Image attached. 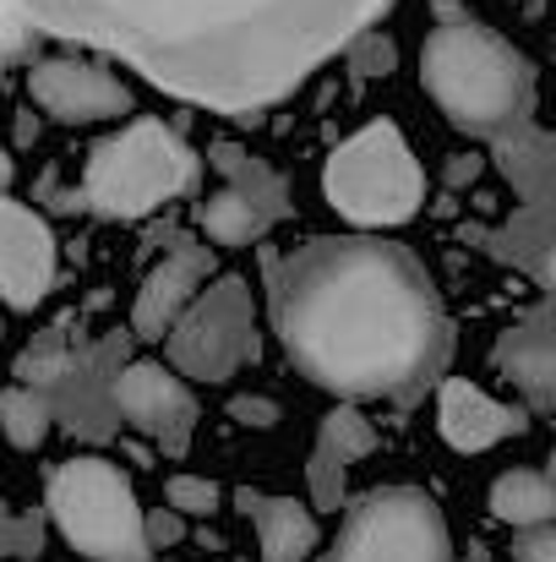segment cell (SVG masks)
Segmentation results:
<instances>
[{"mask_svg":"<svg viewBox=\"0 0 556 562\" xmlns=\"http://www.w3.org/2000/svg\"><path fill=\"white\" fill-rule=\"evenodd\" d=\"M393 0H0V44L71 38L154 88L251 121L295 93Z\"/></svg>","mask_w":556,"mask_h":562,"instance_id":"obj_1","label":"cell"},{"mask_svg":"<svg viewBox=\"0 0 556 562\" xmlns=\"http://www.w3.org/2000/svg\"><path fill=\"white\" fill-rule=\"evenodd\" d=\"M284 356L339 398H420L453 356V323L425 262L382 235H317L273 262Z\"/></svg>","mask_w":556,"mask_h":562,"instance_id":"obj_2","label":"cell"},{"mask_svg":"<svg viewBox=\"0 0 556 562\" xmlns=\"http://www.w3.org/2000/svg\"><path fill=\"white\" fill-rule=\"evenodd\" d=\"M420 82L436 99V110L469 137H497V132L530 121V110H535L530 55L469 16H447L442 27L425 33Z\"/></svg>","mask_w":556,"mask_h":562,"instance_id":"obj_3","label":"cell"},{"mask_svg":"<svg viewBox=\"0 0 556 562\" xmlns=\"http://www.w3.org/2000/svg\"><path fill=\"white\" fill-rule=\"evenodd\" d=\"M191 187H196V154L164 121H148V115L104 137L82 165V207L115 224L148 218L154 207H164L170 196Z\"/></svg>","mask_w":556,"mask_h":562,"instance_id":"obj_4","label":"cell"},{"mask_svg":"<svg viewBox=\"0 0 556 562\" xmlns=\"http://www.w3.org/2000/svg\"><path fill=\"white\" fill-rule=\"evenodd\" d=\"M44 508L66 547L88 562H154V547L143 536V503L110 459H66L49 475Z\"/></svg>","mask_w":556,"mask_h":562,"instance_id":"obj_5","label":"cell"},{"mask_svg":"<svg viewBox=\"0 0 556 562\" xmlns=\"http://www.w3.org/2000/svg\"><path fill=\"white\" fill-rule=\"evenodd\" d=\"M322 191H328L333 213H344L350 224L387 229V224H404L420 213L425 176H420V159L409 154L404 132L393 121H371L328 154Z\"/></svg>","mask_w":556,"mask_h":562,"instance_id":"obj_6","label":"cell"},{"mask_svg":"<svg viewBox=\"0 0 556 562\" xmlns=\"http://www.w3.org/2000/svg\"><path fill=\"white\" fill-rule=\"evenodd\" d=\"M170 367L191 382H229L257 361V301L240 273H207L164 334Z\"/></svg>","mask_w":556,"mask_h":562,"instance_id":"obj_7","label":"cell"},{"mask_svg":"<svg viewBox=\"0 0 556 562\" xmlns=\"http://www.w3.org/2000/svg\"><path fill=\"white\" fill-rule=\"evenodd\" d=\"M322 562H453V536L431 492L376 486L344 514Z\"/></svg>","mask_w":556,"mask_h":562,"instance_id":"obj_8","label":"cell"},{"mask_svg":"<svg viewBox=\"0 0 556 562\" xmlns=\"http://www.w3.org/2000/svg\"><path fill=\"white\" fill-rule=\"evenodd\" d=\"M115 415L143 431L154 448H164L170 459H181L191 448V431H196V398L185 387V376L164 361H121L115 372Z\"/></svg>","mask_w":556,"mask_h":562,"instance_id":"obj_9","label":"cell"},{"mask_svg":"<svg viewBox=\"0 0 556 562\" xmlns=\"http://www.w3.org/2000/svg\"><path fill=\"white\" fill-rule=\"evenodd\" d=\"M132 356V334H104L99 345H77L66 376L49 387V409L55 420L71 431V437H88V442H110L121 431V415H115V372L121 361Z\"/></svg>","mask_w":556,"mask_h":562,"instance_id":"obj_10","label":"cell"},{"mask_svg":"<svg viewBox=\"0 0 556 562\" xmlns=\"http://www.w3.org/2000/svg\"><path fill=\"white\" fill-rule=\"evenodd\" d=\"M27 93L60 126H93V121L132 115V88L93 60H38L27 71Z\"/></svg>","mask_w":556,"mask_h":562,"instance_id":"obj_11","label":"cell"},{"mask_svg":"<svg viewBox=\"0 0 556 562\" xmlns=\"http://www.w3.org/2000/svg\"><path fill=\"white\" fill-rule=\"evenodd\" d=\"M213 273V251L207 240H191V235H170L164 257L148 268L137 301H132V339L143 345H164L170 323L185 312V301L202 290V279Z\"/></svg>","mask_w":556,"mask_h":562,"instance_id":"obj_12","label":"cell"},{"mask_svg":"<svg viewBox=\"0 0 556 562\" xmlns=\"http://www.w3.org/2000/svg\"><path fill=\"white\" fill-rule=\"evenodd\" d=\"M55 290V235L38 213L0 191V295L11 306H38Z\"/></svg>","mask_w":556,"mask_h":562,"instance_id":"obj_13","label":"cell"},{"mask_svg":"<svg viewBox=\"0 0 556 562\" xmlns=\"http://www.w3.org/2000/svg\"><path fill=\"white\" fill-rule=\"evenodd\" d=\"M436 431H442V442L453 453H486V448L519 437L524 431V415L508 409V404H497L486 387H475L464 376H447L436 387Z\"/></svg>","mask_w":556,"mask_h":562,"instance_id":"obj_14","label":"cell"},{"mask_svg":"<svg viewBox=\"0 0 556 562\" xmlns=\"http://www.w3.org/2000/svg\"><path fill=\"white\" fill-rule=\"evenodd\" d=\"M497 372L508 376L535 409L556 404V345H552V306L541 301L530 317H519L513 328H502L497 350H491Z\"/></svg>","mask_w":556,"mask_h":562,"instance_id":"obj_15","label":"cell"},{"mask_svg":"<svg viewBox=\"0 0 556 562\" xmlns=\"http://www.w3.org/2000/svg\"><path fill=\"white\" fill-rule=\"evenodd\" d=\"M240 508L251 514L257 525V547L262 562H306L317 552L322 530H317V514L295 497H262V492H240Z\"/></svg>","mask_w":556,"mask_h":562,"instance_id":"obj_16","label":"cell"},{"mask_svg":"<svg viewBox=\"0 0 556 562\" xmlns=\"http://www.w3.org/2000/svg\"><path fill=\"white\" fill-rule=\"evenodd\" d=\"M502 262L524 268L535 284H552V196H530L502 229L480 235Z\"/></svg>","mask_w":556,"mask_h":562,"instance_id":"obj_17","label":"cell"},{"mask_svg":"<svg viewBox=\"0 0 556 562\" xmlns=\"http://www.w3.org/2000/svg\"><path fill=\"white\" fill-rule=\"evenodd\" d=\"M491 143H497V170L508 176V187L524 202L530 196H556V143L535 121H519V126L497 132Z\"/></svg>","mask_w":556,"mask_h":562,"instance_id":"obj_18","label":"cell"},{"mask_svg":"<svg viewBox=\"0 0 556 562\" xmlns=\"http://www.w3.org/2000/svg\"><path fill=\"white\" fill-rule=\"evenodd\" d=\"M273 224H279V218H273L257 196H246V191L229 187V181L196 202V229H202L207 246H257Z\"/></svg>","mask_w":556,"mask_h":562,"instance_id":"obj_19","label":"cell"},{"mask_svg":"<svg viewBox=\"0 0 556 562\" xmlns=\"http://www.w3.org/2000/svg\"><path fill=\"white\" fill-rule=\"evenodd\" d=\"M491 514L502 519V525H546L556 514V486L552 475H541V470H502L497 481H491Z\"/></svg>","mask_w":556,"mask_h":562,"instance_id":"obj_20","label":"cell"},{"mask_svg":"<svg viewBox=\"0 0 556 562\" xmlns=\"http://www.w3.org/2000/svg\"><path fill=\"white\" fill-rule=\"evenodd\" d=\"M49 426H55L49 393H38V387H27V382H16V387L0 393V431L11 437V448H22V453L44 448Z\"/></svg>","mask_w":556,"mask_h":562,"instance_id":"obj_21","label":"cell"},{"mask_svg":"<svg viewBox=\"0 0 556 562\" xmlns=\"http://www.w3.org/2000/svg\"><path fill=\"white\" fill-rule=\"evenodd\" d=\"M213 165H218V176H224L229 187H240L246 196H257L273 218H284V213H290V191H284V181H279L262 159L240 154L235 143H213Z\"/></svg>","mask_w":556,"mask_h":562,"instance_id":"obj_22","label":"cell"},{"mask_svg":"<svg viewBox=\"0 0 556 562\" xmlns=\"http://www.w3.org/2000/svg\"><path fill=\"white\" fill-rule=\"evenodd\" d=\"M71 334L66 328H44V334H33V345L16 356V376L27 382V387H38V393H49L60 376H66V367H71Z\"/></svg>","mask_w":556,"mask_h":562,"instance_id":"obj_23","label":"cell"},{"mask_svg":"<svg viewBox=\"0 0 556 562\" xmlns=\"http://www.w3.org/2000/svg\"><path fill=\"white\" fill-rule=\"evenodd\" d=\"M317 442H322V448H333L344 464H355V459L376 453V426H371L355 404H339V409H328V415H322Z\"/></svg>","mask_w":556,"mask_h":562,"instance_id":"obj_24","label":"cell"},{"mask_svg":"<svg viewBox=\"0 0 556 562\" xmlns=\"http://www.w3.org/2000/svg\"><path fill=\"white\" fill-rule=\"evenodd\" d=\"M344 481H350V464L333 453V448H311V464H306V486H311V508H328L339 514L344 508Z\"/></svg>","mask_w":556,"mask_h":562,"instance_id":"obj_25","label":"cell"},{"mask_svg":"<svg viewBox=\"0 0 556 562\" xmlns=\"http://www.w3.org/2000/svg\"><path fill=\"white\" fill-rule=\"evenodd\" d=\"M339 55H344V66H350L355 77H387V71L398 66V44H393L376 22H371V27H361V33H355Z\"/></svg>","mask_w":556,"mask_h":562,"instance_id":"obj_26","label":"cell"},{"mask_svg":"<svg viewBox=\"0 0 556 562\" xmlns=\"http://www.w3.org/2000/svg\"><path fill=\"white\" fill-rule=\"evenodd\" d=\"M44 552V519L38 514H16L5 497H0V558L33 562Z\"/></svg>","mask_w":556,"mask_h":562,"instance_id":"obj_27","label":"cell"},{"mask_svg":"<svg viewBox=\"0 0 556 562\" xmlns=\"http://www.w3.org/2000/svg\"><path fill=\"white\" fill-rule=\"evenodd\" d=\"M164 503H170L181 519H207V514H218V486H213L207 475H170Z\"/></svg>","mask_w":556,"mask_h":562,"instance_id":"obj_28","label":"cell"},{"mask_svg":"<svg viewBox=\"0 0 556 562\" xmlns=\"http://www.w3.org/2000/svg\"><path fill=\"white\" fill-rule=\"evenodd\" d=\"M513 562H556V530L546 525H519L513 530Z\"/></svg>","mask_w":556,"mask_h":562,"instance_id":"obj_29","label":"cell"},{"mask_svg":"<svg viewBox=\"0 0 556 562\" xmlns=\"http://www.w3.org/2000/svg\"><path fill=\"white\" fill-rule=\"evenodd\" d=\"M143 536H148L154 552H170V547L185 536V519L175 514V508H154V514L143 508Z\"/></svg>","mask_w":556,"mask_h":562,"instance_id":"obj_30","label":"cell"},{"mask_svg":"<svg viewBox=\"0 0 556 562\" xmlns=\"http://www.w3.org/2000/svg\"><path fill=\"white\" fill-rule=\"evenodd\" d=\"M235 420L240 426H273L279 420V404H268V398H235Z\"/></svg>","mask_w":556,"mask_h":562,"instance_id":"obj_31","label":"cell"},{"mask_svg":"<svg viewBox=\"0 0 556 562\" xmlns=\"http://www.w3.org/2000/svg\"><path fill=\"white\" fill-rule=\"evenodd\" d=\"M475 176H480L475 159H453V165H447V187H464V181H475Z\"/></svg>","mask_w":556,"mask_h":562,"instance_id":"obj_32","label":"cell"}]
</instances>
